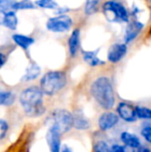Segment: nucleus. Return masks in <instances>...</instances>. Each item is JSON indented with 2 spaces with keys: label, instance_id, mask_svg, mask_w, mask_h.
<instances>
[{
  "label": "nucleus",
  "instance_id": "nucleus-13",
  "mask_svg": "<svg viewBox=\"0 0 151 152\" xmlns=\"http://www.w3.org/2000/svg\"><path fill=\"white\" fill-rule=\"evenodd\" d=\"M81 39H80V29H75L71 32L69 39V50L71 57H75L78 54V51L80 49Z\"/></svg>",
  "mask_w": 151,
  "mask_h": 152
},
{
  "label": "nucleus",
  "instance_id": "nucleus-17",
  "mask_svg": "<svg viewBox=\"0 0 151 152\" xmlns=\"http://www.w3.org/2000/svg\"><path fill=\"white\" fill-rule=\"evenodd\" d=\"M18 17L16 15V12L14 10H10L4 14L3 16V22L2 25L6 27V28L10 29V30H16L17 26H18Z\"/></svg>",
  "mask_w": 151,
  "mask_h": 152
},
{
  "label": "nucleus",
  "instance_id": "nucleus-31",
  "mask_svg": "<svg viewBox=\"0 0 151 152\" xmlns=\"http://www.w3.org/2000/svg\"><path fill=\"white\" fill-rule=\"evenodd\" d=\"M61 152H73V151H71V149L69 148V147H66V146H65L64 148H63L62 150H61Z\"/></svg>",
  "mask_w": 151,
  "mask_h": 152
},
{
  "label": "nucleus",
  "instance_id": "nucleus-7",
  "mask_svg": "<svg viewBox=\"0 0 151 152\" xmlns=\"http://www.w3.org/2000/svg\"><path fill=\"white\" fill-rule=\"evenodd\" d=\"M117 115L123 121L129 122V123H133L138 119L137 115H136L135 107L131 106L128 102H119L117 106Z\"/></svg>",
  "mask_w": 151,
  "mask_h": 152
},
{
  "label": "nucleus",
  "instance_id": "nucleus-20",
  "mask_svg": "<svg viewBox=\"0 0 151 152\" xmlns=\"http://www.w3.org/2000/svg\"><path fill=\"white\" fill-rule=\"evenodd\" d=\"M74 126L77 129H87L89 128V122L83 115H76L74 116Z\"/></svg>",
  "mask_w": 151,
  "mask_h": 152
},
{
  "label": "nucleus",
  "instance_id": "nucleus-29",
  "mask_svg": "<svg viewBox=\"0 0 151 152\" xmlns=\"http://www.w3.org/2000/svg\"><path fill=\"white\" fill-rule=\"evenodd\" d=\"M6 60H7V56L4 53L0 52V68L6 63Z\"/></svg>",
  "mask_w": 151,
  "mask_h": 152
},
{
  "label": "nucleus",
  "instance_id": "nucleus-8",
  "mask_svg": "<svg viewBox=\"0 0 151 152\" xmlns=\"http://www.w3.org/2000/svg\"><path fill=\"white\" fill-rule=\"evenodd\" d=\"M119 117L117 114H115L113 112H105L99 116L98 118V127L103 132H107L110 130L118 123Z\"/></svg>",
  "mask_w": 151,
  "mask_h": 152
},
{
  "label": "nucleus",
  "instance_id": "nucleus-21",
  "mask_svg": "<svg viewBox=\"0 0 151 152\" xmlns=\"http://www.w3.org/2000/svg\"><path fill=\"white\" fill-rule=\"evenodd\" d=\"M101 0H87L86 4H85V12L86 15L90 16L93 15L99 7V4H101Z\"/></svg>",
  "mask_w": 151,
  "mask_h": 152
},
{
  "label": "nucleus",
  "instance_id": "nucleus-26",
  "mask_svg": "<svg viewBox=\"0 0 151 152\" xmlns=\"http://www.w3.org/2000/svg\"><path fill=\"white\" fill-rule=\"evenodd\" d=\"M8 129H9V126L7 122L3 119H0V140H3L5 138Z\"/></svg>",
  "mask_w": 151,
  "mask_h": 152
},
{
  "label": "nucleus",
  "instance_id": "nucleus-15",
  "mask_svg": "<svg viewBox=\"0 0 151 152\" xmlns=\"http://www.w3.org/2000/svg\"><path fill=\"white\" fill-rule=\"evenodd\" d=\"M39 75H40V67L35 62H31L27 66L25 75L22 78V81L23 82H30V81L35 80Z\"/></svg>",
  "mask_w": 151,
  "mask_h": 152
},
{
  "label": "nucleus",
  "instance_id": "nucleus-6",
  "mask_svg": "<svg viewBox=\"0 0 151 152\" xmlns=\"http://www.w3.org/2000/svg\"><path fill=\"white\" fill-rule=\"evenodd\" d=\"M47 29L55 33L69 31L73 26V19L69 15H60L54 18H50L47 21Z\"/></svg>",
  "mask_w": 151,
  "mask_h": 152
},
{
  "label": "nucleus",
  "instance_id": "nucleus-32",
  "mask_svg": "<svg viewBox=\"0 0 151 152\" xmlns=\"http://www.w3.org/2000/svg\"><path fill=\"white\" fill-rule=\"evenodd\" d=\"M3 16H4V14L2 12H0V25L2 24V22H3Z\"/></svg>",
  "mask_w": 151,
  "mask_h": 152
},
{
  "label": "nucleus",
  "instance_id": "nucleus-33",
  "mask_svg": "<svg viewBox=\"0 0 151 152\" xmlns=\"http://www.w3.org/2000/svg\"><path fill=\"white\" fill-rule=\"evenodd\" d=\"M133 150H135V149H131V148H128V149H126V152H135Z\"/></svg>",
  "mask_w": 151,
  "mask_h": 152
},
{
  "label": "nucleus",
  "instance_id": "nucleus-10",
  "mask_svg": "<svg viewBox=\"0 0 151 152\" xmlns=\"http://www.w3.org/2000/svg\"><path fill=\"white\" fill-rule=\"evenodd\" d=\"M144 24L140 21H131L128 23L126 29H125L124 33V42L125 45L131 42L133 39H136L138 35L140 34V32L143 30Z\"/></svg>",
  "mask_w": 151,
  "mask_h": 152
},
{
  "label": "nucleus",
  "instance_id": "nucleus-18",
  "mask_svg": "<svg viewBox=\"0 0 151 152\" xmlns=\"http://www.w3.org/2000/svg\"><path fill=\"white\" fill-rule=\"evenodd\" d=\"M16 100L14 92L0 89V106H12Z\"/></svg>",
  "mask_w": 151,
  "mask_h": 152
},
{
  "label": "nucleus",
  "instance_id": "nucleus-24",
  "mask_svg": "<svg viewBox=\"0 0 151 152\" xmlns=\"http://www.w3.org/2000/svg\"><path fill=\"white\" fill-rule=\"evenodd\" d=\"M15 3L16 0H0V12L5 14L10 10H14Z\"/></svg>",
  "mask_w": 151,
  "mask_h": 152
},
{
  "label": "nucleus",
  "instance_id": "nucleus-14",
  "mask_svg": "<svg viewBox=\"0 0 151 152\" xmlns=\"http://www.w3.org/2000/svg\"><path fill=\"white\" fill-rule=\"evenodd\" d=\"M99 49L96 51H83V59L87 64H89L90 66H98V65H104L105 62L97 57V53H98Z\"/></svg>",
  "mask_w": 151,
  "mask_h": 152
},
{
  "label": "nucleus",
  "instance_id": "nucleus-22",
  "mask_svg": "<svg viewBox=\"0 0 151 152\" xmlns=\"http://www.w3.org/2000/svg\"><path fill=\"white\" fill-rule=\"evenodd\" d=\"M35 3H33L31 0H20L16 1L14 5V12L15 10H33L35 8Z\"/></svg>",
  "mask_w": 151,
  "mask_h": 152
},
{
  "label": "nucleus",
  "instance_id": "nucleus-2",
  "mask_svg": "<svg viewBox=\"0 0 151 152\" xmlns=\"http://www.w3.org/2000/svg\"><path fill=\"white\" fill-rule=\"evenodd\" d=\"M91 95L105 110H111L115 104V94L112 82L108 77H98L90 87Z\"/></svg>",
  "mask_w": 151,
  "mask_h": 152
},
{
  "label": "nucleus",
  "instance_id": "nucleus-16",
  "mask_svg": "<svg viewBox=\"0 0 151 152\" xmlns=\"http://www.w3.org/2000/svg\"><path fill=\"white\" fill-rule=\"evenodd\" d=\"M12 40L14 42L19 46L20 48H22L23 50H27L30 46H32L34 44V38L30 37V36L23 35V34H14L12 35Z\"/></svg>",
  "mask_w": 151,
  "mask_h": 152
},
{
  "label": "nucleus",
  "instance_id": "nucleus-28",
  "mask_svg": "<svg viewBox=\"0 0 151 152\" xmlns=\"http://www.w3.org/2000/svg\"><path fill=\"white\" fill-rule=\"evenodd\" d=\"M110 152H126V148L124 146H121V145L115 144L110 148Z\"/></svg>",
  "mask_w": 151,
  "mask_h": 152
},
{
  "label": "nucleus",
  "instance_id": "nucleus-3",
  "mask_svg": "<svg viewBox=\"0 0 151 152\" xmlns=\"http://www.w3.org/2000/svg\"><path fill=\"white\" fill-rule=\"evenodd\" d=\"M67 78L63 72L52 70L42 76L40 80V90L46 95H55L66 86Z\"/></svg>",
  "mask_w": 151,
  "mask_h": 152
},
{
  "label": "nucleus",
  "instance_id": "nucleus-23",
  "mask_svg": "<svg viewBox=\"0 0 151 152\" xmlns=\"http://www.w3.org/2000/svg\"><path fill=\"white\" fill-rule=\"evenodd\" d=\"M35 4L38 7L46 8V10H55L59 7V5L57 4V2L55 0H36Z\"/></svg>",
  "mask_w": 151,
  "mask_h": 152
},
{
  "label": "nucleus",
  "instance_id": "nucleus-19",
  "mask_svg": "<svg viewBox=\"0 0 151 152\" xmlns=\"http://www.w3.org/2000/svg\"><path fill=\"white\" fill-rule=\"evenodd\" d=\"M136 115L138 119H143V120H151V109L147 107L138 106L135 107Z\"/></svg>",
  "mask_w": 151,
  "mask_h": 152
},
{
  "label": "nucleus",
  "instance_id": "nucleus-12",
  "mask_svg": "<svg viewBox=\"0 0 151 152\" xmlns=\"http://www.w3.org/2000/svg\"><path fill=\"white\" fill-rule=\"evenodd\" d=\"M120 140L127 148L139 149L141 147V141L136 134L128 132H122L120 134Z\"/></svg>",
  "mask_w": 151,
  "mask_h": 152
},
{
  "label": "nucleus",
  "instance_id": "nucleus-5",
  "mask_svg": "<svg viewBox=\"0 0 151 152\" xmlns=\"http://www.w3.org/2000/svg\"><path fill=\"white\" fill-rule=\"evenodd\" d=\"M52 126L58 130L61 136L66 134L74 127V115L64 109L56 110L53 113Z\"/></svg>",
  "mask_w": 151,
  "mask_h": 152
},
{
  "label": "nucleus",
  "instance_id": "nucleus-1",
  "mask_svg": "<svg viewBox=\"0 0 151 152\" xmlns=\"http://www.w3.org/2000/svg\"><path fill=\"white\" fill-rule=\"evenodd\" d=\"M19 102L28 117H39L44 113V93L39 87L31 86L24 89L19 96Z\"/></svg>",
  "mask_w": 151,
  "mask_h": 152
},
{
  "label": "nucleus",
  "instance_id": "nucleus-11",
  "mask_svg": "<svg viewBox=\"0 0 151 152\" xmlns=\"http://www.w3.org/2000/svg\"><path fill=\"white\" fill-rule=\"evenodd\" d=\"M47 142L51 152H61V134L53 126L47 132Z\"/></svg>",
  "mask_w": 151,
  "mask_h": 152
},
{
  "label": "nucleus",
  "instance_id": "nucleus-9",
  "mask_svg": "<svg viewBox=\"0 0 151 152\" xmlns=\"http://www.w3.org/2000/svg\"><path fill=\"white\" fill-rule=\"evenodd\" d=\"M127 46L125 44H114L108 51V60L111 63H118L125 57Z\"/></svg>",
  "mask_w": 151,
  "mask_h": 152
},
{
  "label": "nucleus",
  "instance_id": "nucleus-34",
  "mask_svg": "<svg viewBox=\"0 0 151 152\" xmlns=\"http://www.w3.org/2000/svg\"><path fill=\"white\" fill-rule=\"evenodd\" d=\"M150 1H151V0H150Z\"/></svg>",
  "mask_w": 151,
  "mask_h": 152
},
{
  "label": "nucleus",
  "instance_id": "nucleus-4",
  "mask_svg": "<svg viewBox=\"0 0 151 152\" xmlns=\"http://www.w3.org/2000/svg\"><path fill=\"white\" fill-rule=\"evenodd\" d=\"M103 12L109 22L127 23L129 21V14L125 6L116 0H109L103 5Z\"/></svg>",
  "mask_w": 151,
  "mask_h": 152
},
{
  "label": "nucleus",
  "instance_id": "nucleus-30",
  "mask_svg": "<svg viewBox=\"0 0 151 152\" xmlns=\"http://www.w3.org/2000/svg\"><path fill=\"white\" fill-rule=\"evenodd\" d=\"M138 152H151L149 148H147V147H143L141 146L139 149H138Z\"/></svg>",
  "mask_w": 151,
  "mask_h": 152
},
{
  "label": "nucleus",
  "instance_id": "nucleus-25",
  "mask_svg": "<svg viewBox=\"0 0 151 152\" xmlns=\"http://www.w3.org/2000/svg\"><path fill=\"white\" fill-rule=\"evenodd\" d=\"M93 152H110V148L105 141H98L93 146Z\"/></svg>",
  "mask_w": 151,
  "mask_h": 152
},
{
  "label": "nucleus",
  "instance_id": "nucleus-27",
  "mask_svg": "<svg viewBox=\"0 0 151 152\" xmlns=\"http://www.w3.org/2000/svg\"><path fill=\"white\" fill-rule=\"evenodd\" d=\"M141 136L148 143H151V126H144L141 129Z\"/></svg>",
  "mask_w": 151,
  "mask_h": 152
}]
</instances>
